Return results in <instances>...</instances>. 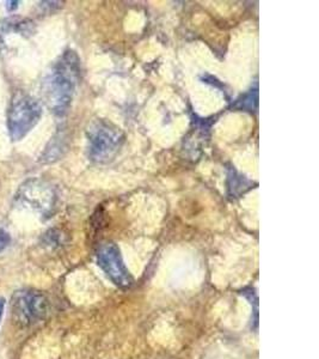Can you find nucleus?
I'll return each mask as SVG.
<instances>
[{
  "instance_id": "obj_1",
  "label": "nucleus",
  "mask_w": 319,
  "mask_h": 359,
  "mask_svg": "<svg viewBox=\"0 0 319 359\" xmlns=\"http://www.w3.org/2000/svg\"><path fill=\"white\" fill-rule=\"evenodd\" d=\"M81 75V61L73 50H66L43 81L44 99L51 112L65 115L73 99Z\"/></svg>"
},
{
  "instance_id": "obj_2",
  "label": "nucleus",
  "mask_w": 319,
  "mask_h": 359,
  "mask_svg": "<svg viewBox=\"0 0 319 359\" xmlns=\"http://www.w3.org/2000/svg\"><path fill=\"white\" fill-rule=\"evenodd\" d=\"M88 156L96 163H109L120 152L124 143V134L110 121L97 119L86 130Z\"/></svg>"
},
{
  "instance_id": "obj_3",
  "label": "nucleus",
  "mask_w": 319,
  "mask_h": 359,
  "mask_svg": "<svg viewBox=\"0 0 319 359\" xmlns=\"http://www.w3.org/2000/svg\"><path fill=\"white\" fill-rule=\"evenodd\" d=\"M42 107L31 96L18 91L13 96L9 109L8 129L12 140H20L37 125Z\"/></svg>"
},
{
  "instance_id": "obj_4",
  "label": "nucleus",
  "mask_w": 319,
  "mask_h": 359,
  "mask_svg": "<svg viewBox=\"0 0 319 359\" xmlns=\"http://www.w3.org/2000/svg\"><path fill=\"white\" fill-rule=\"evenodd\" d=\"M11 310L13 321L18 326H31L47 315L48 299L35 290H20L12 297Z\"/></svg>"
},
{
  "instance_id": "obj_5",
  "label": "nucleus",
  "mask_w": 319,
  "mask_h": 359,
  "mask_svg": "<svg viewBox=\"0 0 319 359\" xmlns=\"http://www.w3.org/2000/svg\"><path fill=\"white\" fill-rule=\"evenodd\" d=\"M97 264L110 280L120 289H129L134 279L124 265L120 248L115 243L108 242L99 247L97 251Z\"/></svg>"
},
{
  "instance_id": "obj_6",
  "label": "nucleus",
  "mask_w": 319,
  "mask_h": 359,
  "mask_svg": "<svg viewBox=\"0 0 319 359\" xmlns=\"http://www.w3.org/2000/svg\"><path fill=\"white\" fill-rule=\"evenodd\" d=\"M16 200L22 206L31 207L43 215H48L55 205L57 194L46 182L30 179L20 186Z\"/></svg>"
},
{
  "instance_id": "obj_7",
  "label": "nucleus",
  "mask_w": 319,
  "mask_h": 359,
  "mask_svg": "<svg viewBox=\"0 0 319 359\" xmlns=\"http://www.w3.org/2000/svg\"><path fill=\"white\" fill-rule=\"evenodd\" d=\"M252 182L239 175L234 168H231L227 174V192L231 198H239L251 188Z\"/></svg>"
},
{
  "instance_id": "obj_8",
  "label": "nucleus",
  "mask_w": 319,
  "mask_h": 359,
  "mask_svg": "<svg viewBox=\"0 0 319 359\" xmlns=\"http://www.w3.org/2000/svg\"><path fill=\"white\" fill-rule=\"evenodd\" d=\"M257 101H258V92L257 88H255L254 90H250L248 94L243 95L241 98L237 99V102L234 103L235 109H241L245 110V112H255L257 110Z\"/></svg>"
},
{
  "instance_id": "obj_9",
  "label": "nucleus",
  "mask_w": 319,
  "mask_h": 359,
  "mask_svg": "<svg viewBox=\"0 0 319 359\" xmlns=\"http://www.w3.org/2000/svg\"><path fill=\"white\" fill-rule=\"evenodd\" d=\"M10 243V236L4 231H0V251H2L4 248L8 247V244Z\"/></svg>"
},
{
  "instance_id": "obj_10",
  "label": "nucleus",
  "mask_w": 319,
  "mask_h": 359,
  "mask_svg": "<svg viewBox=\"0 0 319 359\" xmlns=\"http://www.w3.org/2000/svg\"><path fill=\"white\" fill-rule=\"evenodd\" d=\"M4 309H5V299L3 297H0V322H2L3 315H4Z\"/></svg>"
},
{
  "instance_id": "obj_11",
  "label": "nucleus",
  "mask_w": 319,
  "mask_h": 359,
  "mask_svg": "<svg viewBox=\"0 0 319 359\" xmlns=\"http://www.w3.org/2000/svg\"><path fill=\"white\" fill-rule=\"evenodd\" d=\"M18 4H19V2H9L8 8H9V10H15V9L18 8Z\"/></svg>"
}]
</instances>
